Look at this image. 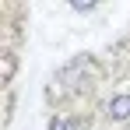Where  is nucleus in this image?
I'll return each instance as SVG.
<instances>
[{
  "label": "nucleus",
  "mask_w": 130,
  "mask_h": 130,
  "mask_svg": "<svg viewBox=\"0 0 130 130\" xmlns=\"http://www.w3.org/2000/svg\"><path fill=\"white\" fill-rule=\"evenodd\" d=\"M109 116L112 120H130V95H116L109 102Z\"/></svg>",
  "instance_id": "nucleus-1"
},
{
  "label": "nucleus",
  "mask_w": 130,
  "mask_h": 130,
  "mask_svg": "<svg viewBox=\"0 0 130 130\" xmlns=\"http://www.w3.org/2000/svg\"><path fill=\"white\" fill-rule=\"evenodd\" d=\"M49 130H77V123H74V120H53Z\"/></svg>",
  "instance_id": "nucleus-2"
}]
</instances>
